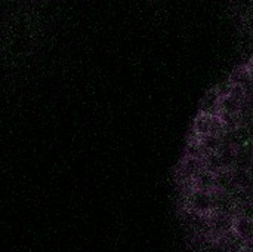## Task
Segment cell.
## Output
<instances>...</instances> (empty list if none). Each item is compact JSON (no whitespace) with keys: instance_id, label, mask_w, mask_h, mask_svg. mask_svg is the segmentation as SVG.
Here are the masks:
<instances>
[{"instance_id":"1","label":"cell","mask_w":253,"mask_h":252,"mask_svg":"<svg viewBox=\"0 0 253 252\" xmlns=\"http://www.w3.org/2000/svg\"><path fill=\"white\" fill-rule=\"evenodd\" d=\"M188 205H190V211L209 217L215 212V192H203V190L191 189Z\"/></svg>"},{"instance_id":"2","label":"cell","mask_w":253,"mask_h":252,"mask_svg":"<svg viewBox=\"0 0 253 252\" xmlns=\"http://www.w3.org/2000/svg\"><path fill=\"white\" fill-rule=\"evenodd\" d=\"M225 123L219 114H206L200 113L194 120V132L200 137H209V135H219V132L224 129Z\"/></svg>"},{"instance_id":"3","label":"cell","mask_w":253,"mask_h":252,"mask_svg":"<svg viewBox=\"0 0 253 252\" xmlns=\"http://www.w3.org/2000/svg\"><path fill=\"white\" fill-rule=\"evenodd\" d=\"M233 232L242 242H249L253 239V218L245 217V215H237L234 217V224H233Z\"/></svg>"},{"instance_id":"4","label":"cell","mask_w":253,"mask_h":252,"mask_svg":"<svg viewBox=\"0 0 253 252\" xmlns=\"http://www.w3.org/2000/svg\"><path fill=\"white\" fill-rule=\"evenodd\" d=\"M193 189L196 190H203V192H216L215 186V174L211 172L209 169L203 168L193 180H191Z\"/></svg>"},{"instance_id":"5","label":"cell","mask_w":253,"mask_h":252,"mask_svg":"<svg viewBox=\"0 0 253 252\" xmlns=\"http://www.w3.org/2000/svg\"><path fill=\"white\" fill-rule=\"evenodd\" d=\"M219 102H221V95L216 91L209 92L200 107V113L206 114H219Z\"/></svg>"},{"instance_id":"6","label":"cell","mask_w":253,"mask_h":252,"mask_svg":"<svg viewBox=\"0 0 253 252\" xmlns=\"http://www.w3.org/2000/svg\"><path fill=\"white\" fill-rule=\"evenodd\" d=\"M218 154H219V159H221V163H222V168L224 169H234L236 166V154H237V150L234 147H221L218 150Z\"/></svg>"},{"instance_id":"7","label":"cell","mask_w":253,"mask_h":252,"mask_svg":"<svg viewBox=\"0 0 253 252\" xmlns=\"http://www.w3.org/2000/svg\"><path fill=\"white\" fill-rule=\"evenodd\" d=\"M253 165V156L252 151L246 150V149H239L237 154H236V166L237 169H249Z\"/></svg>"},{"instance_id":"8","label":"cell","mask_w":253,"mask_h":252,"mask_svg":"<svg viewBox=\"0 0 253 252\" xmlns=\"http://www.w3.org/2000/svg\"><path fill=\"white\" fill-rule=\"evenodd\" d=\"M243 208H245V209L240 212V215H245V217L253 218V199L252 201H249V202H246Z\"/></svg>"},{"instance_id":"9","label":"cell","mask_w":253,"mask_h":252,"mask_svg":"<svg viewBox=\"0 0 253 252\" xmlns=\"http://www.w3.org/2000/svg\"><path fill=\"white\" fill-rule=\"evenodd\" d=\"M248 74L253 77V58L251 59V62H249V65H248Z\"/></svg>"},{"instance_id":"10","label":"cell","mask_w":253,"mask_h":252,"mask_svg":"<svg viewBox=\"0 0 253 252\" xmlns=\"http://www.w3.org/2000/svg\"><path fill=\"white\" fill-rule=\"evenodd\" d=\"M245 248H248V250H253V239L245 244Z\"/></svg>"}]
</instances>
